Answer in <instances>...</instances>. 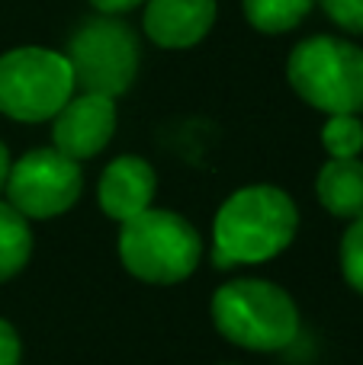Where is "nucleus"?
Instances as JSON below:
<instances>
[{
	"label": "nucleus",
	"instance_id": "16",
	"mask_svg": "<svg viewBox=\"0 0 363 365\" xmlns=\"http://www.w3.org/2000/svg\"><path fill=\"white\" fill-rule=\"evenodd\" d=\"M322 6L338 26L363 36V0H322Z\"/></svg>",
	"mask_w": 363,
	"mask_h": 365
},
{
	"label": "nucleus",
	"instance_id": "9",
	"mask_svg": "<svg viewBox=\"0 0 363 365\" xmlns=\"http://www.w3.org/2000/svg\"><path fill=\"white\" fill-rule=\"evenodd\" d=\"M216 23V0H148L145 32L161 48H190Z\"/></svg>",
	"mask_w": 363,
	"mask_h": 365
},
{
	"label": "nucleus",
	"instance_id": "12",
	"mask_svg": "<svg viewBox=\"0 0 363 365\" xmlns=\"http://www.w3.org/2000/svg\"><path fill=\"white\" fill-rule=\"evenodd\" d=\"M32 257L29 218L19 215L10 202H0V282L13 279Z\"/></svg>",
	"mask_w": 363,
	"mask_h": 365
},
{
	"label": "nucleus",
	"instance_id": "11",
	"mask_svg": "<svg viewBox=\"0 0 363 365\" xmlns=\"http://www.w3.org/2000/svg\"><path fill=\"white\" fill-rule=\"evenodd\" d=\"M319 202L334 218L363 215V164L357 158H332L319 173Z\"/></svg>",
	"mask_w": 363,
	"mask_h": 365
},
{
	"label": "nucleus",
	"instance_id": "5",
	"mask_svg": "<svg viewBox=\"0 0 363 365\" xmlns=\"http://www.w3.org/2000/svg\"><path fill=\"white\" fill-rule=\"evenodd\" d=\"M74 96V71L51 48H13L0 55V113L16 122L55 119Z\"/></svg>",
	"mask_w": 363,
	"mask_h": 365
},
{
	"label": "nucleus",
	"instance_id": "19",
	"mask_svg": "<svg viewBox=\"0 0 363 365\" xmlns=\"http://www.w3.org/2000/svg\"><path fill=\"white\" fill-rule=\"evenodd\" d=\"M10 151H6V145L0 141V192H4V186H6V177H10Z\"/></svg>",
	"mask_w": 363,
	"mask_h": 365
},
{
	"label": "nucleus",
	"instance_id": "17",
	"mask_svg": "<svg viewBox=\"0 0 363 365\" xmlns=\"http://www.w3.org/2000/svg\"><path fill=\"white\" fill-rule=\"evenodd\" d=\"M23 346H19V336L10 324L0 317V365H19Z\"/></svg>",
	"mask_w": 363,
	"mask_h": 365
},
{
	"label": "nucleus",
	"instance_id": "13",
	"mask_svg": "<svg viewBox=\"0 0 363 365\" xmlns=\"http://www.w3.org/2000/svg\"><path fill=\"white\" fill-rule=\"evenodd\" d=\"M315 0H244V16L261 32H289L306 19Z\"/></svg>",
	"mask_w": 363,
	"mask_h": 365
},
{
	"label": "nucleus",
	"instance_id": "10",
	"mask_svg": "<svg viewBox=\"0 0 363 365\" xmlns=\"http://www.w3.org/2000/svg\"><path fill=\"white\" fill-rule=\"evenodd\" d=\"M158 177L141 158H116L100 177V208L116 221H129L151 208Z\"/></svg>",
	"mask_w": 363,
	"mask_h": 365
},
{
	"label": "nucleus",
	"instance_id": "1",
	"mask_svg": "<svg viewBox=\"0 0 363 365\" xmlns=\"http://www.w3.org/2000/svg\"><path fill=\"white\" fill-rule=\"evenodd\" d=\"M296 202L277 186H244L222 202L212 225V263H264L283 253L296 237Z\"/></svg>",
	"mask_w": 363,
	"mask_h": 365
},
{
	"label": "nucleus",
	"instance_id": "7",
	"mask_svg": "<svg viewBox=\"0 0 363 365\" xmlns=\"http://www.w3.org/2000/svg\"><path fill=\"white\" fill-rule=\"evenodd\" d=\"M6 202L26 218H55L64 215L84 189L81 164L58 148L29 151L10 167L6 177Z\"/></svg>",
	"mask_w": 363,
	"mask_h": 365
},
{
	"label": "nucleus",
	"instance_id": "6",
	"mask_svg": "<svg viewBox=\"0 0 363 365\" xmlns=\"http://www.w3.org/2000/svg\"><path fill=\"white\" fill-rule=\"evenodd\" d=\"M64 58L74 71V87H81L84 93H100L116 100L135 81L139 38L122 19L100 16L74 32Z\"/></svg>",
	"mask_w": 363,
	"mask_h": 365
},
{
	"label": "nucleus",
	"instance_id": "8",
	"mask_svg": "<svg viewBox=\"0 0 363 365\" xmlns=\"http://www.w3.org/2000/svg\"><path fill=\"white\" fill-rule=\"evenodd\" d=\"M116 132V103L100 93H81L71 96L55 115L51 125V138L61 154L71 160H87L96 158L103 148L109 145Z\"/></svg>",
	"mask_w": 363,
	"mask_h": 365
},
{
	"label": "nucleus",
	"instance_id": "14",
	"mask_svg": "<svg viewBox=\"0 0 363 365\" xmlns=\"http://www.w3.org/2000/svg\"><path fill=\"white\" fill-rule=\"evenodd\" d=\"M322 145L332 158H357L363 151V122L357 115H332L322 128Z\"/></svg>",
	"mask_w": 363,
	"mask_h": 365
},
{
	"label": "nucleus",
	"instance_id": "4",
	"mask_svg": "<svg viewBox=\"0 0 363 365\" xmlns=\"http://www.w3.org/2000/svg\"><path fill=\"white\" fill-rule=\"evenodd\" d=\"M293 90L328 115H357L363 109V48L332 36H312L287 61Z\"/></svg>",
	"mask_w": 363,
	"mask_h": 365
},
{
	"label": "nucleus",
	"instance_id": "3",
	"mask_svg": "<svg viewBox=\"0 0 363 365\" xmlns=\"http://www.w3.org/2000/svg\"><path fill=\"white\" fill-rule=\"evenodd\" d=\"M122 266L135 279L151 285H174L193 276L203 259V237L177 212L145 208L141 215L122 221L119 234Z\"/></svg>",
	"mask_w": 363,
	"mask_h": 365
},
{
	"label": "nucleus",
	"instance_id": "18",
	"mask_svg": "<svg viewBox=\"0 0 363 365\" xmlns=\"http://www.w3.org/2000/svg\"><path fill=\"white\" fill-rule=\"evenodd\" d=\"M90 4H94L100 13H106V16H116V13L135 10V6L145 4V0H90Z\"/></svg>",
	"mask_w": 363,
	"mask_h": 365
},
{
	"label": "nucleus",
	"instance_id": "2",
	"mask_svg": "<svg viewBox=\"0 0 363 365\" xmlns=\"http://www.w3.org/2000/svg\"><path fill=\"white\" fill-rule=\"evenodd\" d=\"M212 324L238 346L277 353L299 334V311L280 285L264 279H235L212 295Z\"/></svg>",
	"mask_w": 363,
	"mask_h": 365
},
{
	"label": "nucleus",
	"instance_id": "15",
	"mask_svg": "<svg viewBox=\"0 0 363 365\" xmlns=\"http://www.w3.org/2000/svg\"><path fill=\"white\" fill-rule=\"evenodd\" d=\"M341 269L344 279L351 282V289H357L363 295V215L351 221V227L344 231L341 240Z\"/></svg>",
	"mask_w": 363,
	"mask_h": 365
}]
</instances>
